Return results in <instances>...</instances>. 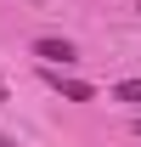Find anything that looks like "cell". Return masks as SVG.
Returning <instances> with one entry per match:
<instances>
[{
    "instance_id": "6da1fadb",
    "label": "cell",
    "mask_w": 141,
    "mask_h": 147,
    "mask_svg": "<svg viewBox=\"0 0 141 147\" xmlns=\"http://www.w3.org/2000/svg\"><path fill=\"white\" fill-rule=\"evenodd\" d=\"M34 57H45V68H68V62H79V51H73L68 40H56V34H45V40H34Z\"/></svg>"
},
{
    "instance_id": "7a4b0ae2",
    "label": "cell",
    "mask_w": 141,
    "mask_h": 147,
    "mask_svg": "<svg viewBox=\"0 0 141 147\" xmlns=\"http://www.w3.org/2000/svg\"><path fill=\"white\" fill-rule=\"evenodd\" d=\"M45 85H51V91H62V102H90V85L85 79H68V74H56V68H45Z\"/></svg>"
},
{
    "instance_id": "3957f363",
    "label": "cell",
    "mask_w": 141,
    "mask_h": 147,
    "mask_svg": "<svg viewBox=\"0 0 141 147\" xmlns=\"http://www.w3.org/2000/svg\"><path fill=\"white\" fill-rule=\"evenodd\" d=\"M113 96H119V102H141V79H119Z\"/></svg>"
},
{
    "instance_id": "277c9868",
    "label": "cell",
    "mask_w": 141,
    "mask_h": 147,
    "mask_svg": "<svg viewBox=\"0 0 141 147\" xmlns=\"http://www.w3.org/2000/svg\"><path fill=\"white\" fill-rule=\"evenodd\" d=\"M136 136H141V119H136Z\"/></svg>"
},
{
    "instance_id": "5b68a950",
    "label": "cell",
    "mask_w": 141,
    "mask_h": 147,
    "mask_svg": "<svg viewBox=\"0 0 141 147\" xmlns=\"http://www.w3.org/2000/svg\"><path fill=\"white\" fill-rule=\"evenodd\" d=\"M136 11H141V6H136Z\"/></svg>"
}]
</instances>
